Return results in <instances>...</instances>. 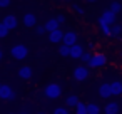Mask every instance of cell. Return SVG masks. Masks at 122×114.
<instances>
[{
	"label": "cell",
	"instance_id": "obj_1",
	"mask_svg": "<svg viewBox=\"0 0 122 114\" xmlns=\"http://www.w3.org/2000/svg\"><path fill=\"white\" fill-rule=\"evenodd\" d=\"M44 96L47 99H59L62 96V87L60 84L57 82H49L45 87H44Z\"/></svg>",
	"mask_w": 122,
	"mask_h": 114
},
{
	"label": "cell",
	"instance_id": "obj_2",
	"mask_svg": "<svg viewBox=\"0 0 122 114\" xmlns=\"http://www.w3.org/2000/svg\"><path fill=\"white\" fill-rule=\"evenodd\" d=\"M10 55H12L15 60H24V59H27V55H29V49H27V45H24V44H15V45L10 49Z\"/></svg>",
	"mask_w": 122,
	"mask_h": 114
},
{
	"label": "cell",
	"instance_id": "obj_3",
	"mask_svg": "<svg viewBox=\"0 0 122 114\" xmlns=\"http://www.w3.org/2000/svg\"><path fill=\"white\" fill-rule=\"evenodd\" d=\"M105 64H107L105 54L97 52V54H92V59H90V62L87 64V67H89V69H100V67H104Z\"/></svg>",
	"mask_w": 122,
	"mask_h": 114
},
{
	"label": "cell",
	"instance_id": "obj_4",
	"mask_svg": "<svg viewBox=\"0 0 122 114\" xmlns=\"http://www.w3.org/2000/svg\"><path fill=\"white\" fill-rule=\"evenodd\" d=\"M89 76H90V69H89L87 65H77V67L74 69V79L79 81V82L87 81Z\"/></svg>",
	"mask_w": 122,
	"mask_h": 114
},
{
	"label": "cell",
	"instance_id": "obj_5",
	"mask_svg": "<svg viewBox=\"0 0 122 114\" xmlns=\"http://www.w3.org/2000/svg\"><path fill=\"white\" fill-rule=\"evenodd\" d=\"M0 99L2 101H14L15 99V91L9 84H2V87H0Z\"/></svg>",
	"mask_w": 122,
	"mask_h": 114
},
{
	"label": "cell",
	"instance_id": "obj_6",
	"mask_svg": "<svg viewBox=\"0 0 122 114\" xmlns=\"http://www.w3.org/2000/svg\"><path fill=\"white\" fill-rule=\"evenodd\" d=\"M115 19H117V15H115V14H114V12H112L110 9L104 10V12H102V15L99 17V20L105 22V24H107V25H110V27H112V25L115 24Z\"/></svg>",
	"mask_w": 122,
	"mask_h": 114
},
{
	"label": "cell",
	"instance_id": "obj_7",
	"mask_svg": "<svg viewBox=\"0 0 122 114\" xmlns=\"http://www.w3.org/2000/svg\"><path fill=\"white\" fill-rule=\"evenodd\" d=\"M2 24H4L9 30H14V29H17V25H19V19H17L14 14H9V15H5V17H4Z\"/></svg>",
	"mask_w": 122,
	"mask_h": 114
},
{
	"label": "cell",
	"instance_id": "obj_8",
	"mask_svg": "<svg viewBox=\"0 0 122 114\" xmlns=\"http://www.w3.org/2000/svg\"><path fill=\"white\" fill-rule=\"evenodd\" d=\"M62 44H65V45H69V47L75 45V44H77V32H75V30H67V32L64 34Z\"/></svg>",
	"mask_w": 122,
	"mask_h": 114
},
{
	"label": "cell",
	"instance_id": "obj_9",
	"mask_svg": "<svg viewBox=\"0 0 122 114\" xmlns=\"http://www.w3.org/2000/svg\"><path fill=\"white\" fill-rule=\"evenodd\" d=\"M22 22H24V27H35L37 25V17H35V14H32V12H27V14H24V19H22Z\"/></svg>",
	"mask_w": 122,
	"mask_h": 114
},
{
	"label": "cell",
	"instance_id": "obj_10",
	"mask_svg": "<svg viewBox=\"0 0 122 114\" xmlns=\"http://www.w3.org/2000/svg\"><path fill=\"white\" fill-rule=\"evenodd\" d=\"M64 30L62 29H57V30H54V32H50L49 34V40L52 42V44H60L62 40H64Z\"/></svg>",
	"mask_w": 122,
	"mask_h": 114
},
{
	"label": "cell",
	"instance_id": "obj_11",
	"mask_svg": "<svg viewBox=\"0 0 122 114\" xmlns=\"http://www.w3.org/2000/svg\"><path fill=\"white\" fill-rule=\"evenodd\" d=\"M99 96L104 99H109L112 96V89H110V82H102L99 86Z\"/></svg>",
	"mask_w": 122,
	"mask_h": 114
},
{
	"label": "cell",
	"instance_id": "obj_12",
	"mask_svg": "<svg viewBox=\"0 0 122 114\" xmlns=\"http://www.w3.org/2000/svg\"><path fill=\"white\" fill-rule=\"evenodd\" d=\"M104 112H105V114H119V112H120V104L115 102V101H112V102L105 104Z\"/></svg>",
	"mask_w": 122,
	"mask_h": 114
},
{
	"label": "cell",
	"instance_id": "obj_13",
	"mask_svg": "<svg viewBox=\"0 0 122 114\" xmlns=\"http://www.w3.org/2000/svg\"><path fill=\"white\" fill-rule=\"evenodd\" d=\"M84 47L80 45V44H75V45H72L70 47V59H80L82 55H84Z\"/></svg>",
	"mask_w": 122,
	"mask_h": 114
},
{
	"label": "cell",
	"instance_id": "obj_14",
	"mask_svg": "<svg viewBox=\"0 0 122 114\" xmlns=\"http://www.w3.org/2000/svg\"><path fill=\"white\" fill-rule=\"evenodd\" d=\"M32 76H34L32 67H29V65H22V67L19 69V77H20V79L29 81V79H32Z\"/></svg>",
	"mask_w": 122,
	"mask_h": 114
},
{
	"label": "cell",
	"instance_id": "obj_15",
	"mask_svg": "<svg viewBox=\"0 0 122 114\" xmlns=\"http://www.w3.org/2000/svg\"><path fill=\"white\" fill-rule=\"evenodd\" d=\"M44 27H45V30L50 34V32H54V30H57V29H60V24L55 20V17L54 19H49L45 24H44Z\"/></svg>",
	"mask_w": 122,
	"mask_h": 114
},
{
	"label": "cell",
	"instance_id": "obj_16",
	"mask_svg": "<svg viewBox=\"0 0 122 114\" xmlns=\"http://www.w3.org/2000/svg\"><path fill=\"white\" fill-rule=\"evenodd\" d=\"M110 89H112V96H122V81H112Z\"/></svg>",
	"mask_w": 122,
	"mask_h": 114
},
{
	"label": "cell",
	"instance_id": "obj_17",
	"mask_svg": "<svg viewBox=\"0 0 122 114\" xmlns=\"http://www.w3.org/2000/svg\"><path fill=\"white\" fill-rule=\"evenodd\" d=\"M79 102H80V101H79V97H77L75 94H70V96H67V99H65L67 107H77Z\"/></svg>",
	"mask_w": 122,
	"mask_h": 114
},
{
	"label": "cell",
	"instance_id": "obj_18",
	"mask_svg": "<svg viewBox=\"0 0 122 114\" xmlns=\"http://www.w3.org/2000/svg\"><path fill=\"white\" fill-rule=\"evenodd\" d=\"M87 114H100V106L95 102H89L87 104Z\"/></svg>",
	"mask_w": 122,
	"mask_h": 114
},
{
	"label": "cell",
	"instance_id": "obj_19",
	"mask_svg": "<svg viewBox=\"0 0 122 114\" xmlns=\"http://www.w3.org/2000/svg\"><path fill=\"white\" fill-rule=\"evenodd\" d=\"M122 34V25L120 24H114L110 27V37H119Z\"/></svg>",
	"mask_w": 122,
	"mask_h": 114
},
{
	"label": "cell",
	"instance_id": "obj_20",
	"mask_svg": "<svg viewBox=\"0 0 122 114\" xmlns=\"http://www.w3.org/2000/svg\"><path fill=\"white\" fill-rule=\"evenodd\" d=\"M99 27H100V30H102V34H104L105 37H110V25H107L105 22H102V20H99Z\"/></svg>",
	"mask_w": 122,
	"mask_h": 114
},
{
	"label": "cell",
	"instance_id": "obj_21",
	"mask_svg": "<svg viewBox=\"0 0 122 114\" xmlns=\"http://www.w3.org/2000/svg\"><path fill=\"white\" fill-rule=\"evenodd\" d=\"M59 54H60L62 57H70V47L65 45V44H62V45L59 47Z\"/></svg>",
	"mask_w": 122,
	"mask_h": 114
},
{
	"label": "cell",
	"instance_id": "obj_22",
	"mask_svg": "<svg viewBox=\"0 0 122 114\" xmlns=\"http://www.w3.org/2000/svg\"><path fill=\"white\" fill-rule=\"evenodd\" d=\"M110 10L117 15V14H120V10H122V5H120V2H117V0H115V2H112L110 4Z\"/></svg>",
	"mask_w": 122,
	"mask_h": 114
},
{
	"label": "cell",
	"instance_id": "obj_23",
	"mask_svg": "<svg viewBox=\"0 0 122 114\" xmlns=\"http://www.w3.org/2000/svg\"><path fill=\"white\" fill-rule=\"evenodd\" d=\"M75 114H87V104L79 102L77 107H75Z\"/></svg>",
	"mask_w": 122,
	"mask_h": 114
},
{
	"label": "cell",
	"instance_id": "obj_24",
	"mask_svg": "<svg viewBox=\"0 0 122 114\" xmlns=\"http://www.w3.org/2000/svg\"><path fill=\"white\" fill-rule=\"evenodd\" d=\"M9 32H10V30H9L2 22H0V39H5V37L9 35Z\"/></svg>",
	"mask_w": 122,
	"mask_h": 114
},
{
	"label": "cell",
	"instance_id": "obj_25",
	"mask_svg": "<svg viewBox=\"0 0 122 114\" xmlns=\"http://www.w3.org/2000/svg\"><path fill=\"white\" fill-rule=\"evenodd\" d=\"M54 114H70V112H69L67 107L60 106V107H55V109H54Z\"/></svg>",
	"mask_w": 122,
	"mask_h": 114
},
{
	"label": "cell",
	"instance_id": "obj_26",
	"mask_svg": "<svg viewBox=\"0 0 122 114\" xmlns=\"http://www.w3.org/2000/svg\"><path fill=\"white\" fill-rule=\"evenodd\" d=\"M90 59H92V54H90V52H84V55L80 57V60H82L84 64H89V62H90Z\"/></svg>",
	"mask_w": 122,
	"mask_h": 114
},
{
	"label": "cell",
	"instance_id": "obj_27",
	"mask_svg": "<svg viewBox=\"0 0 122 114\" xmlns=\"http://www.w3.org/2000/svg\"><path fill=\"white\" fill-rule=\"evenodd\" d=\"M72 9H74V12H75V14H79V15H84V12H85L80 5H72Z\"/></svg>",
	"mask_w": 122,
	"mask_h": 114
},
{
	"label": "cell",
	"instance_id": "obj_28",
	"mask_svg": "<svg viewBox=\"0 0 122 114\" xmlns=\"http://www.w3.org/2000/svg\"><path fill=\"white\" fill-rule=\"evenodd\" d=\"M45 32H47V30H45L44 25H37V29H35V34H37V35H44Z\"/></svg>",
	"mask_w": 122,
	"mask_h": 114
},
{
	"label": "cell",
	"instance_id": "obj_29",
	"mask_svg": "<svg viewBox=\"0 0 122 114\" xmlns=\"http://www.w3.org/2000/svg\"><path fill=\"white\" fill-rule=\"evenodd\" d=\"M10 4H12V0H0V9H7V7H10Z\"/></svg>",
	"mask_w": 122,
	"mask_h": 114
},
{
	"label": "cell",
	"instance_id": "obj_30",
	"mask_svg": "<svg viewBox=\"0 0 122 114\" xmlns=\"http://www.w3.org/2000/svg\"><path fill=\"white\" fill-rule=\"evenodd\" d=\"M55 20L62 25V24H65V15H62V14H60V15H57V17H55Z\"/></svg>",
	"mask_w": 122,
	"mask_h": 114
},
{
	"label": "cell",
	"instance_id": "obj_31",
	"mask_svg": "<svg viewBox=\"0 0 122 114\" xmlns=\"http://www.w3.org/2000/svg\"><path fill=\"white\" fill-rule=\"evenodd\" d=\"M4 59V52H2V49H0V60Z\"/></svg>",
	"mask_w": 122,
	"mask_h": 114
},
{
	"label": "cell",
	"instance_id": "obj_32",
	"mask_svg": "<svg viewBox=\"0 0 122 114\" xmlns=\"http://www.w3.org/2000/svg\"><path fill=\"white\" fill-rule=\"evenodd\" d=\"M20 114H30L29 111H20Z\"/></svg>",
	"mask_w": 122,
	"mask_h": 114
},
{
	"label": "cell",
	"instance_id": "obj_33",
	"mask_svg": "<svg viewBox=\"0 0 122 114\" xmlns=\"http://www.w3.org/2000/svg\"><path fill=\"white\" fill-rule=\"evenodd\" d=\"M85 2H90L92 4V2H97V0H85Z\"/></svg>",
	"mask_w": 122,
	"mask_h": 114
},
{
	"label": "cell",
	"instance_id": "obj_34",
	"mask_svg": "<svg viewBox=\"0 0 122 114\" xmlns=\"http://www.w3.org/2000/svg\"><path fill=\"white\" fill-rule=\"evenodd\" d=\"M35 114H47V112H42V111H40V112H35Z\"/></svg>",
	"mask_w": 122,
	"mask_h": 114
},
{
	"label": "cell",
	"instance_id": "obj_35",
	"mask_svg": "<svg viewBox=\"0 0 122 114\" xmlns=\"http://www.w3.org/2000/svg\"><path fill=\"white\" fill-rule=\"evenodd\" d=\"M9 114H15V112H9Z\"/></svg>",
	"mask_w": 122,
	"mask_h": 114
},
{
	"label": "cell",
	"instance_id": "obj_36",
	"mask_svg": "<svg viewBox=\"0 0 122 114\" xmlns=\"http://www.w3.org/2000/svg\"><path fill=\"white\" fill-rule=\"evenodd\" d=\"M0 87H2V82H0Z\"/></svg>",
	"mask_w": 122,
	"mask_h": 114
},
{
	"label": "cell",
	"instance_id": "obj_37",
	"mask_svg": "<svg viewBox=\"0 0 122 114\" xmlns=\"http://www.w3.org/2000/svg\"><path fill=\"white\" fill-rule=\"evenodd\" d=\"M62 2H67V0H62Z\"/></svg>",
	"mask_w": 122,
	"mask_h": 114
},
{
	"label": "cell",
	"instance_id": "obj_38",
	"mask_svg": "<svg viewBox=\"0 0 122 114\" xmlns=\"http://www.w3.org/2000/svg\"><path fill=\"white\" fill-rule=\"evenodd\" d=\"M120 106H122V102H120Z\"/></svg>",
	"mask_w": 122,
	"mask_h": 114
}]
</instances>
